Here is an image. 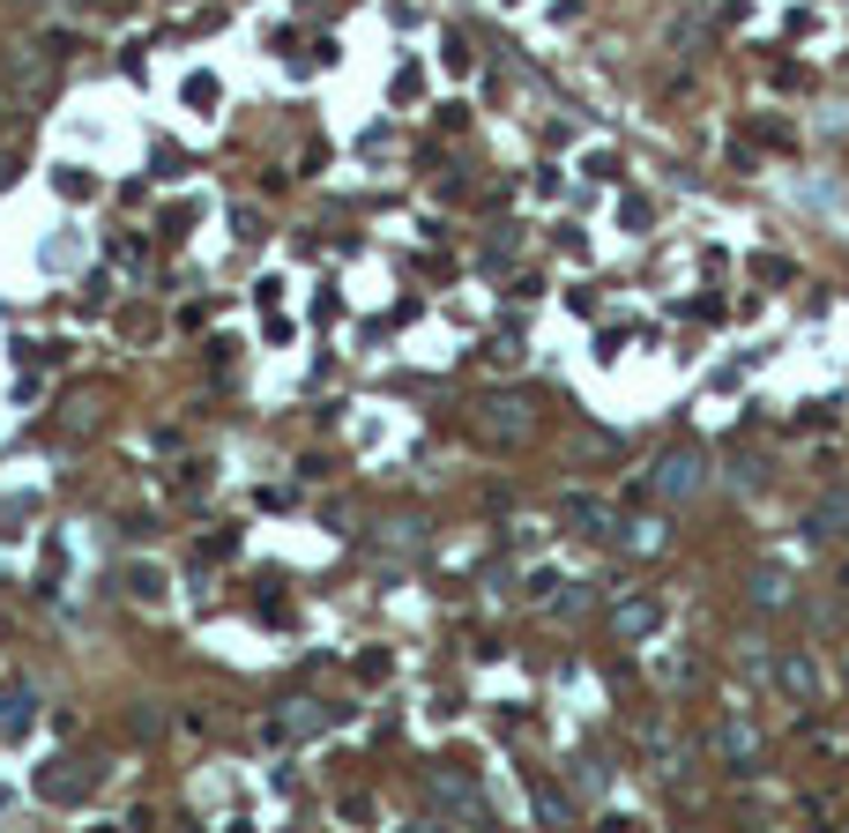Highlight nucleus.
<instances>
[{
  "label": "nucleus",
  "instance_id": "obj_2",
  "mask_svg": "<svg viewBox=\"0 0 849 833\" xmlns=\"http://www.w3.org/2000/svg\"><path fill=\"white\" fill-rule=\"evenodd\" d=\"M805 529H812V536H842V529H849V499H827V506L805 521Z\"/></svg>",
  "mask_w": 849,
  "mask_h": 833
},
{
  "label": "nucleus",
  "instance_id": "obj_1",
  "mask_svg": "<svg viewBox=\"0 0 849 833\" xmlns=\"http://www.w3.org/2000/svg\"><path fill=\"white\" fill-rule=\"evenodd\" d=\"M656 484L671 491V499H678V491H693V484H700V454H671V462H663V476H656Z\"/></svg>",
  "mask_w": 849,
  "mask_h": 833
}]
</instances>
